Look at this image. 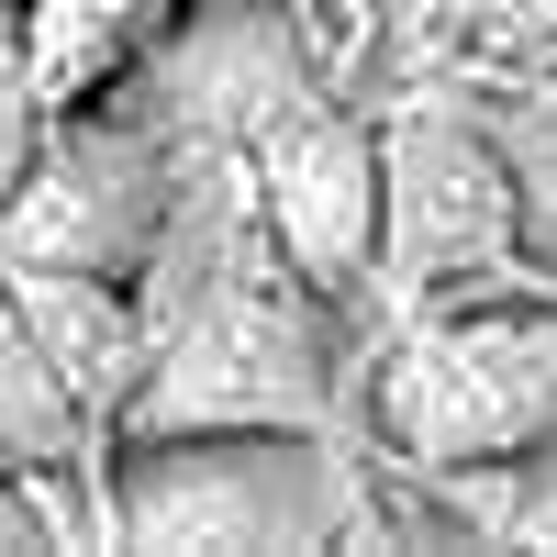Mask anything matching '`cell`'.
Segmentation results:
<instances>
[{
  "label": "cell",
  "mask_w": 557,
  "mask_h": 557,
  "mask_svg": "<svg viewBox=\"0 0 557 557\" xmlns=\"http://www.w3.org/2000/svg\"><path fill=\"white\" fill-rule=\"evenodd\" d=\"M368 424L412 480L513 491L557 446V290H469L401 312L368 380Z\"/></svg>",
  "instance_id": "1"
},
{
  "label": "cell",
  "mask_w": 557,
  "mask_h": 557,
  "mask_svg": "<svg viewBox=\"0 0 557 557\" xmlns=\"http://www.w3.org/2000/svg\"><path fill=\"white\" fill-rule=\"evenodd\" d=\"M368 524V480L323 424H168L112 435L101 535L123 546H335Z\"/></svg>",
  "instance_id": "2"
},
{
  "label": "cell",
  "mask_w": 557,
  "mask_h": 557,
  "mask_svg": "<svg viewBox=\"0 0 557 557\" xmlns=\"http://www.w3.org/2000/svg\"><path fill=\"white\" fill-rule=\"evenodd\" d=\"M368 290L424 312L469 290H535L524 223H513V157L469 89H412L380 123V268Z\"/></svg>",
  "instance_id": "3"
},
{
  "label": "cell",
  "mask_w": 557,
  "mask_h": 557,
  "mask_svg": "<svg viewBox=\"0 0 557 557\" xmlns=\"http://www.w3.org/2000/svg\"><path fill=\"white\" fill-rule=\"evenodd\" d=\"M178 134L134 101H57L23 157V190L0 201V268H89V278H146L178 212Z\"/></svg>",
  "instance_id": "4"
},
{
  "label": "cell",
  "mask_w": 557,
  "mask_h": 557,
  "mask_svg": "<svg viewBox=\"0 0 557 557\" xmlns=\"http://www.w3.org/2000/svg\"><path fill=\"white\" fill-rule=\"evenodd\" d=\"M235 168H246V201L268 223V246L323 301H357L368 268H380V123L301 89L278 123H257L235 146Z\"/></svg>",
  "instance_id": "5"
},
{
  "label": "cell",
  "mask_w": 557,
  "mask_h": 557,
  "mask_svg": "<svg viewBox=\"0 0 557 557\" xmlns=\"http://www.w3.org/2000/svg\"><path fill=\"white\" fill-rule=\"evenodd\" d=\"M12 301L34 323V346L57 357V380L78 391V412L101 435L134 424L146 401V368H157V301L146 278H89V268H12Z\"/></svg>",
  "instance_id": "6"
},
{
  "label": "cell",
  "mask_w": 557,
  "mask_h": 557,
  "mask_svg": "<svg viewBox=\"0 0 557 557\" xmlns=\"http://www.w3.org/2000/svg\"><path fill=\"white\" fill-rule=\"evenodd\" d=\"M380 12L412 89H469V101L557 89V0H380Z\"/></svg>",
  "instance_id": "7"
},
{
  "label": "cell",
  "mask_w": 557,
  "mask_h": 557,
  "mask_svg": "<svg viewBox=\"0 0 557 557\" xmlns=\"http://www.w3.org/2000/svg\"><path fill=\"white\" fill-rule=\"evenodd\" d=\"M190 12L201 0H23L12 45H23V78L45 101H101V89H123Z\"/></svg>",
  "instance_id": "8"
},
{
  "label": "cell",
  "mask_w": 557,
  "mask_h": 557,
  "mask_svg": "<svg viewBox=\"0 0 557 557\" xmlns=\"http://www.w3.org/2000/svg\"><path fill=\"white\" fill-rule=\"evenodd\" d=\"M491 123H502V157H513L524 257H535V278L557 290V89H513V101H491Z\"/></svg>",
  "instance_id": "9"
},
{
  "label": "cell",
  "mask_w": 557,
  "mask_h": 557,
  "mask_svg": "<svg viewBox=\"0 0 557 557\" xmlns=\"http://www.w3.org/2000/svg\"><path fill=\"white\" fill-rule=\"evenodd\" d=\"M45 89L23 78V45H12V23H0V201L23 190V157H34V134H45Z\"/></svg>",
  "instance_id": "10"
},
{
  "label": "cell",
  "mask_w": 557,
  "mask_h": 557,
  "mask_svg": "<svg viewBox=\"0 0 557 557\" xmlns=\"http://www.w3.org/2000/svg\"><path fill=\"white\" fill-rule=\"evenodd\" d=\"M502 535H513V546H557V446L502 491Z\"/></svg>",
  "instance_id": "11"
},
{
  "label": "cell",
  "mask_w": 557,
  "mask_h": 557,
  "mask_svg": "<svg viewBox=\"0 0 557 557\" xmlns=\"http://www.w3.org/2000/svg\"><path fill=\"white\" fill-rule=\"evenodd\" d=\"M12 12H23V0H0V23H12Z\"/></svg>",
  "instance_id": "12"
}]
</instances>
